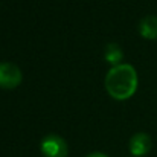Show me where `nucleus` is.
<instances>
[{"label":"nucleus","instance_id":"nucleus-1","mask_svg":"<svg viewBox=\"0 0 157 157\" xmlns=\"http://www.w3.org/2000/svg\"><path fill=\"white\" fill-rule=\"evenodd\" d=\"M137 72L131 64L122 63L113 66L105 75L107 93L116 101L130 99L137 90Z\"/></svg>","mask_w":157,"mask_h":157},{"label":"nucleus","instance_id":"nucleus-2","mask_svg":"<svg viewBox=\"0 0 157 157\" xmlns=\"http://www.w3.org/2000/svg\"><path fill=\"white\" fill-rule=\"evenodd\" d=\"M40 150L44 157H67V144L58 134H48L40 144Z\"/></svg>","mask_w":157,"mask_h":157},{"label":"nucleus","instance_id":"nucleus-3","mask_svg":"<svg viewBox=\"0 0 157 157\" xmlns=\"http://www.w3.org/2000/svg\"><path fill=\"white\" fill-rule=\"evenodd\" d=\"M21 70L12 63H0V89L12 90L21 82Z\"/></svg>","mask_w":157,"mask_h":157},{"label":"nucleus","instance_id":"nucleus-4","mask_svg":"<svg viewBox=\"0 0 157 157\" xmlns=\"http://www.w3.org/2000/svg\"><path fill=\"white\" fill-rule=\"evenodd\" d=\"M150 150H151V137L147 133H136L130 139V153L133 156H147Z\"/></svg>","mask_w":157,"mask_h":157},{"label":"nucleus","instance_id":"nucleus-5","mask_svg":"<svg viewBox=\"0 0 157 157\" xmlns=\"http://www.w3.org/2000/svg\"><path fill=\"white\" fill-rule=\"evenodd\" d=\"M139 32L147 40H157V15H147L139 23Z\"/></svg>","mask_w":157,"mask_h":157},{"label":"nucleus","instance_id":"nucleus-6","mask_svg":"<svg viewBox=\"0 0 157 157\" xmlns=\"http://www.w3.org/2000/svg\"><path fill=\"white\" fill-rule=\"evenodd\" d=\"M105 58L113 66H117L121 63V59H122V52H121L119 46L117 44H108V48L105 51Z\"/></svg>","mask_w":157,"mask_h":157},{"label":"nucleus","instance_id":"nucleus-7","mask_svg":"<svg viewBox=\"0 0 157 157\" xmlns=\"http://www.w3.org/2000/svg\"><path fill=\"white\" fill-rule=\"evenodd\" d=\"M87 157H107V156L102 154V153H92V154H89Z\"/></svg>","mask_w":157,"mask_h":157}]
</instances>
